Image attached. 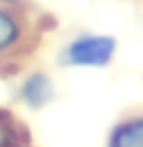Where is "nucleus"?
I'll return each instance as SVG.
<instances>
[{
  "label": "nucleus",
  "instance_id": "nucleus-5",
  "mask_svg": "<svg viewBox=\"0 0 143 147\" xmlns=\"http://www.w3.org/2000/svg\"><path fill=\"white\" fill-rule=\"evenodd\" d=\"M0 147H32L28 126L9 109H0Z\"/></svg>",
  "mask_w": 143,
  "mask_h": 147
},
{
  "label": "nucleus",
  "instance_id": "nucleus-6",
  "mask_svg": "<svg viewBox=\"0 0 143 147\" xmlns=\"http://www.w3.org/2000/svg\"><path fill=\"white\" fill-rule=\"evenodd\" d=\"M23 0H0V4H9V6H19Z\"/></svg>",
  "mask_w": 143,
  "mask_h": 147
},
{
  "label": "nucleus",
  "instance_id": "nucleus-4",
  "mask_svg": "<svg viewBox=\"0 0 143 147\" xmlns=\"http://www.w3.org/2000/svg\"><path fill=\"white\" fill-rule=\"evenodd\" d=\"M105 147H143V111L116 122Z\"/></svg>",
  "mask_w": 143,
  "mask_h": 147
},
{
  "label": "nucleus",
  "instance_id": "nucleus-3",
  "mask_svg": "<svg viewBox=\"0 0 143 147\" xmlns=\"http://www.w3.org/2000/svg\"><path fill=\"white\" fill-rule=\"evenodd\" d=\"M25 38V21L15 6L0 4V57L19 49Z\"/></svg>",
  "mask_w": 143,
  "mask_h": 147
},
{
  "label": "nucleus",
  "instance_id": "nucleus-1",
  "mask_svg": "<svg viewBox=\"0 0 143 147\" xmlns=\"http://www.w3.org/2000/svg\"><path fill=\"white\" fill-rule=\"evenodd\" d=\"M118 51V40L110 34H78L61 49L59 63L65 67H107Z\"/></svg>",
  "mask_w": 143,
  "mask_h": 147
},
{
  "label": "nucleus",
  "instance_id": "nucleus-2",
  "mask_svg": "<svg viewBox=\"0 0 143 147\" xmlns=\"http://www.w3.org/2000/svg\"><path fill=\"white\" fill-rule=\"evenodd\" d=\"M19 97L30 109H42L55 99V84L49 74L34 71L21 82Z\"/></svg>",
  "mask_w": 143,
  "mask_h": 147
}]
</instances>
